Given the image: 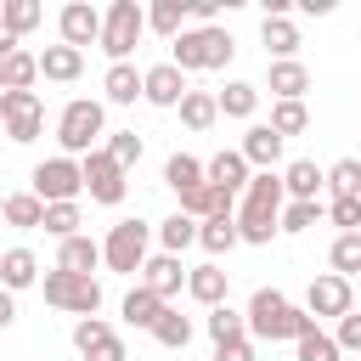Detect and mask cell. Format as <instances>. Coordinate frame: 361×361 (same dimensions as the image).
<instances>
[{
  "mask_svg": "<svg viewBox=\"0 0 361 361\" xmlns=\"http://www.w3.org/2000/svg\"><path fill=\"white\" fill-rule=\"evenodd\" d=\"M6 226H17V231H39V226H45V203H39L34 192L6 197Z\"/></svg>",
  "mask_w": 361,
  "mask_h": 361,
  "instance_id": "1f68e13d",
  "label": "cell"
},
{
  "mask_svg": "<svg viewBox=\"0 0 361 361\" xmlns=\"http://www.w3.org/2000/svg\"><path fill=\"white\" fill-rule=\"evenodd\" d=\"M220 118V102L209 96V90H186V102H180V124L186 130H209Z\"/></svg>",
  "mask_w": 361,
  "mask_h": 361,
  "instance_id": "836d02e7",
  "label": "cell"
},
{
  "mask_svg": "<svg viewBox=\"0 0 361 361\" xmlns=\"http://www.w3.org/2000/svg\"><path fill=\"white\" fill-rule=\"evenodd\" d=\"M333 338H338V350H361V316L350 310V316L338 322V333H333Z\"/></svg>",
  "mask_w": 361,
  "mask_h": 361,
  "instance_id": "7dc6e473",
  "label": "cell"
},
{
  "mask_svg": "<svg viewBox=\"0 0 361 361\" xmlns=\"http://www.w3.org/2000/svg\"><path fill=\"white\" fill-rule=\"evenodd\" d=\"M214 102H220V113H226V118H254V107H259V85L231 79V85H226Z\"/></svg>",
  "mask_w": 361,
  "mask_h": 361,
  "instance_id": "f1b7e54d",
  "label": "cell"
},
{
  "mask_svg": "<svg viewBox=\"0 0 361 361\" xmlns=\"http://www.w3.org/2000/svg\"><path fill=\"white\" fill-rule=\"evenodd\" d=\"M141 288H152L164 305L186 288V265H180V254H147V265H141Z\"/></svg>",
  "mask_w": 361,
  "mask_h": 361,
  "instance_id": "5bb4252c",
  "label": "cell"
},
{
  "mask_svg": "<svg viewBox=\"0 0 361 361\" xmlns=\"http://www.w3.org/2000/svg\"><path fill=\"white\" fill-rule=\"evenodd\" d=\"M180 214H192V220H220V214H231V192H220V186H197V192H186L180 197Z\"/></svg>",
  "mask_w": 361,
  "mask_h": 361,
  "instance_id": "7402d4cb",
  "label": "cell"
},
{
  "mask_svg": "<svg viewBox=\"0 0 361 361\" xmlns=\"http://www.w3.org/2000/svg\"><path fill=\"white\" fill-rule=\"evenodd\" d=\"M197 243H203L209 254H231V248L243 243V231H237V214H220V220H197Z\"/></svg>",
  "mask_w": 361,
  "mask_h": 361,
  "instance_id": "4316f807",
  "label": "cell"
},
{
  "mask_svg": "<svg viewBox=\"0 0 361 361\" xmlns=\"http://www.w3.org/2000/svg\"><path fill=\"white\" fill-rule=\"evenodd\" d=\"M305 90H310L305 62H271V96L276 102H305Z\"/></svg>",
  "mask_w": 361,
  "mask_h": 361,
  "instance_id": "cb8c5ba5",
  "label": "cell"
},
{
  "mask_svg": "<svg viewBox=\"0 0 361 361\" xmlns=\"http://www.w3.org/2000/svg\"><path fill=\"white\" fill-rule=\"evenodd\" d=\"M164 180H169V192H175V197H186V192H197V186H203V164H197L192 152H169Z\"/></svg>",
  "mask_w": 361,
  "mask_h": 361,
  "instance_id": "484cf974",
  "label": "cell"
},
{
  "mask_svg": "<svg viewBox=\"0 0 361 361\" xmlns=\"http://www.w3.org/2000/svg\"><path fill=\"white\" fill-rule=\"evenodd\" d=\"M6 56H17V34H11V28H0V62H6Z\"/></svg>",
  "mask_w": 361,
  "mask_h": 361,
  "instance_id": "f907efd6",
  "label": "cell"
},
{
  "mask_svg": "<svg viewBox=\"0 0 361 361\" xmlns=\"http://www.w3.org/2000/svg\"><path fill=\"white\" fill-rule=\"evenodd\" d=\"M0 220H6V197H0Z\"/></svg>",
  "mask_w": 361,
  "mask_h": 361,
  "instance_id": "816d5d0a",
  "label": "cell"
},
{
  "mask_svg": "<svg viewBox=\"0 0 361 361\" xmlns=\"http://www.w3.org/2000/svg\"><path fill=\"white\" fill-rule=\"evenodd\" d=\"M327 220L338 226V237L344 231H361V197H333L327 203Z\"/></svg>",
  "mask_w": 361,
  "mask_h": 361,
  "instance_id": "bcb514c9",
  "label": "cell"
},
{
  "mask_svg": "<svg viewBox=\"0 0 361 361\" xmlns=\"http://www.w3.org/2000/svg\"><path fill=\"white\" fill-rule=\"evenodd\" d=\"M293 361H338V338H327V333L316 327V333H305V338L293 344Z\"/></svg>",
  "mask_w": 361,
  "mask_h": 361,
  "instance_id": "b9f144b4",
  "label": "cell"
},
{
  "mask_svg": "<svg viewBox=\"0 0 361 361\" xmlns=\"http://www.w3.org/2000/svg\"><path fill=\"white\" fill-rule=\"evenodd\" d=\"M327 259H333V276H361V231H344V237H333Z\"/></svg>",
  "mask_w": 361,
  "mask_h": 361,
  "instance_id": "8d00e7d4",
  "label": "cell"
},
{
  "mask_svg": "<svg viewBox=\"0 0 361 361\" xmlns=\"http://www.w3.org/2000/svg\"><path fill=\"white\" fill-rule=\"evenodd\" d=\"M28 113H45V102L34 96V90H6L0 96V118L11 124V118H28Z\"/></svg>",
  "mask_w": 361,
  "mask_h": 361,
  "instance_id": "ee69618b",
  "label": "cell"
},
{
  "mask_svg": "<svg viewBox=\"0 0 361 361\" xmlns=\"http://www.w3.org/2000/svg\"><path fill=\"white\" fill-rule=\"evenodd\" d=\"M186 90H192V85H186V73H180L175 62H152V68L141 73V96H147L152 107H180Z\"/></svg>",
  "mask_w": 361,
  "mask_h": 361,
  "instance_id": "7c38bea8",
  "label": "cell"
},
{
  "mask_svg": "<svg viewBox=\"0 0 361 361\" xmlns=\"http://www.w3.org/2000/svg\"><path fill=\"white\" fill-rule=\"evenodd\" d=\"M102 265V243H90L85 231L79 237H68L62 248H56V271H73V276H90Z\"/></svg>",
  "mask_w": 361,
  "mask_h": 361,
  "instance_id": "d6986e66",
  "label": "cell"
},
{
  "mask_svg": "<svg viewBox=\"0 0 361 361\" xmlns=\"http://www.w3.org/2000/svg\"><path fill=\"white\" fill-rule=\"evenodd\" d=\"M237 152L248 158V169H276V164H282V135H276L271 124H248V135H243Z\"/></svg>",
  "mask_w": 361,
  "mask_h": 361,
  "instance_id": "9a60e30c",
  "label": "cell"
},
{
  "mask_svg": "<svg viewBox=\"0 0 361 361\" xmlns=\"http://www.w3.org/2000/svg\"><path fill=\"white\" fill-rule=\"evenodd\" d=\"M28 180H34L28 192H34L39 203H79V192H85V169H79V158H68V152L34 164Z\"/></svg>",
  "mask_w": 361,
  "mask_h": 361,
  "instance_id": "5b68a950",
  "label": "cell"
},
{
  "mask_svg": "<svg viewBox=\"0 0 361 361\" xmlns=\"http://www.w3.org/2000/svg\"><path fill=\"white\" fill-rule=\"evenodd\" d=\"M305 310H310L316 322H322V316H338V322H344V316H350V276H333V271L316 276L310 293H305Z\"/></svg>",
  "mask_w": 361,
  "mask_h": 361,
  "instance_id": "4fadbf2b",
  "label": "cell"
},
{
  "mask_svg": "<svg viewBox=\"0 0 361 361\" xmlns=\"http://www.w3.org/2000/svg\"><path fill=\"white\" fill-rule=\"evenodd\" d=\"M152 338H158L164 350H186V344H192V316L164 310V316H158V327H152Z\"/></svg>",
  "mask_w": 361,
  "mask_h": 361,
  "instance_id": "f35d334b",
  "label": "cell"
},
{
  "mask_svg": "<svg viewBox=\"0 0 361 361\" xmlns=\"http://www.w3.org/2000/svg\"><path fill=\"white\" fill-rule=\"evenodd\" d=\"M248 333L254 338H305V333H316V316L310 310H299V305H288V293H276V288H254V299H248Z\"/></svg>",
  "mask_w": 361,
  "mask_h": 361,
  "instance_id": "7a4b0ae2",
  "label": "cell"
},
{
  "mask_svg": "<svg viewBox=\"0 0 361 361\" xmlns=\"http://www.w3.org/2000/svg\"><path fill=\"white\" fill-rule=\"evenodd\" d=\"M45 305H56V310H73L79 322L85 316H96L102 310V282L96 276H73V271H45Z\"/></svg>",
  "mask_w": 361,
  "mask_h": 361,
  "instance_id": "ba28073f",
  "label": "cell"
},
{
  "mask_svg": "<svg viewBox=\"0 0 361 361\" xmlns=\"http://www.w3.org/2000/svg\"><path fill=\"white\" fill-rule=\"evenodd\" d=\"M0 96H6V85H0Z\"/></svg>",
  "mask_w": 361,
  "mask_h": 361,
  "instance_id": "f5cc1de1",
  "label": "cell"
},
{
  "mask_svg": "<svg viewBox=\"0 0 361 361\" xmlns=\"http://www.w3.org/2000/svg\"><path fill=\"white\" fill-rule=\"evenodd\" d=\"M34 79H39V56H34V51H17V56L0 62V85H6V90H28Z\"/></svg>",
  "mask_w": 361,
  "mask_h": 361,
  "instance_id": "d6a6232c",
  "label": "cell"
},
{
  "mask_svg": "<svg viewBox=\"0 0 361 361\" xmlns=\"http://www.w3.org/2000/svg\"><path fill=\"white\" fill-rule=\"evenodd\" d=\"M147 28L164 34V39H180V34H186V0H158V6L147 11Z\"/></svg>",
  "mask_w": 361,
  "mask_h": 361,
  "instance_id": "4dcf8cb0",
  "label": "cell"
},
{
  "mask_svg": "<svg viewBox=\"0 0 361 361\" xmlns=\"http://www.w3.org/2000/svg\"><path fill=\"white\" fill-rule=\"evenodd\" d=\"M102 90H107V102H118V107H130V102L141 96V73H135L130 62H113V68L102 73Z\"/></svg>",
  "mask_w": 361,
  "mask_h": 361,
  "instance_id": "83f0119b",
  "label": "cell"
},
{
  "mask_svg": "<svg viewBox=\"0 0 361 361\" xmlns=\"http://www.w3.org/2000/svg\"><path fill=\"white\" fill-rule=\"evenodd\" d=\"M39 73L56 79V85H73V79L85 73V51H73V45H45V51H39Z\"/></svg>",
  "mask_w": 361,
  "mask_h": 361,
  "instance_id": "ac0fdd59",
  "label": "cell"
},
{
  "mask_svg": "<svg viewBox=\"0 0 361 361\" xmlns=\"http://www.w3.org/2000/svg\"><path fill=\"white\" fill-rule=\"evenodd\" d=\"M203 180L209 186H220V192H248V158L243 152H214L209 164H203Z\"/></svg>",
  "mask_w": 361,
  "mask_h": 361,
  "instance_id": "2e32d148",
  "label": "cell"
},
{
  "mask_svg": "<svg viewBox=\"0 0 361 361\" xmlns=\"http://www.w3.org/2000/svg\"><path fill=\"white\" fill-rule=\"evenodd\" d=\"M73 350H79V361H130V355H124V338H118L102 316L73 322Z\"/></svg>",
  "mask_w": 361,
  "mask_h": 361,
  "instance_id": "30bf717a",
  "label": "cell"
},
{
  "mask_svg": "<svg viewBox=\"0 0 361 361\" xmlns=\"http://www.w3.org/2000/svg\"><path fill=\"white\" fill-rule=\"evenodd\" d=\"M237 56V39L226 28H186L180 39H169V62L180 73H203V68H226Z\"/></svg>",
  "mask_w": 361,
  "mask_h": 361,
  "instance_id": "3957f363",
  "label": "cell"
},
{
  "mask_svg": "<svg viewBox=\"0 0 361 361\" xmlns=\"http://www.w3.org/2000/svg\"><path fill=\"white\" fill-rule=\"evenodd\" d=\"M282 203H288L282 175H276V169H259V175L248 180V192H243V209H237L243 243H271V237L282 231Z\"/></svg>",
  "mask_w": 361,
  "mask_h": 361,
  "instance_id": "6da1fadb",
  "label": "cell"
},
{
  "mask_svg": "<svg viewBox=\"0 0 361 361\" xmlns=\"http://www.w3.org/2000/svg\"><path fill=\"white\" fill-rule=\"evenodd\" d=\"M158 243H164V254H180V248H192V243H197V220L175 209V214L158 226Z\"/></svg>",
  "mask_w": 361,
  "mask_h": 361,
  "instance_id": "e575fe53",
  "label": "cell"
},
{
  "mask_svg": "<svg viewBox=\"0 0 361 361\" xmlns=\"http://www.w3.org/2000/svg\"><path fill=\"white\" fill-rule=\"evenodd\" d=\"M141 34H147V11H141L135 0H113V6L102 11V51H107L113 62H130V51H135Z\"/></svg>",
  "mask_w": 361,
  "mask_h": 361,
  "instance_id": "52a82bcc",
  "label": "cell"
},
{
  "mask_svg": "<svg viewBox=\"0 0 361 361\" xmlns=\"http://www.w3.org/2000/svg\"><path fill=\"white\" fill-rule=\"evenodd\" d=\"M39 282V259H34V248H6L0 254V288H34Z\"/></svg>",
  "mask_w": 361,
  "mask_h": 361,
  "instance_id": "ffe728a7",
  "label": "cell"
},
{
  "mask_svg": "<svg viewBox=\"0 0 361 361\" xmlns=\"http://www.w3.org/2000/svg\"><path fill=\"white\" fill-rule=\"evenodd\" d=\"M271 130L288 141V135H299V130H310V107L305 102H276L271 107Z\"/></svg>",
  "mask_w": 361,
  "mask_h": 361,
  "instance_id": "ab89813d",
  "label": "cell"
},
{
  "mask_svg": "<svg viewBox=\"0 0 361 361\" xmlns=\"http://www.w3.org/2000/svg\"><path fill=\"white\" fill-rule=\"evenodd\" d=\"M214 361H254V338H231V344H214Z\"/></svg>",
  "mask_w": 361,
  "mask_h": 361,
  "instance_id": "c3c4849f",
  "label": "cell"
},
{
  "mask_svg": "<svg viewBox=\"0 0 361 361\" xmlns=\"http://www.w3.org/2000/svg\"><path fill=\"white\" fill-rule=\"evenodd\" d=\"M79 169H85V192H90V203H124L130 180H124V169L107 158V147H96L90 158H79Z\"/></svg>",
  "mask_w": 361,
  "mask_h": 361,
  "instance_id": "9c48e42d",
  "label": "cell"
},
{
  "mask_svg": "<svg viewBox=\"0 0 361 361\" xmlns=\"http://www.w3.org/2000/svg\"><path fill=\"white\" fill-rule=\"evenodd\" d=\"M79 203H45V226L39 231H51L56 243H68V237H79Z\"/></svg>",
  "mask_w": 361,
  "mask_h": 361,
  "instance_id": "74e56055",
  "label": "cell"
},
{
  "mask_svg": "<svg viewBox=\"0 0 361 361\" xmlns=\"http://www.w3.org/2000/svg\"><path fill=\"white\" fill-rule=\"evenodd\" d=\"M147 243H152V226L147 220H118L102 243V265L118 271V276H135L147 265Z\"/></svg>",
  "mask_w": 361,
  "mask_h": 361,
  "instance_id": "8992f818",
  "label": "cell"
},
{
  "mask_svg": "<svg viewBox=\"0 0 361 361\" xmlns=\"http://www.w3.org/2000/svg\"><path fill=\"white\" fill-rule=\"evenodd\" d=\"M164 310H169V305H164V299H158L152 288H141V282H135V288L124 293V322H130V327H147V333H152Z\"/></svg>",
  "mask_w": 361,
  "mask_h": 361,
  "instance_id": "603a6c76",
  "label": "cell"
},
{
  "mask_svg": "<svg viewBox=\"0 0 361 361\" xmlns=\"http://www.w3.org/2000/svg\"><path fill=\"white\" fill-rule=\"evenodd\" d=\"M259 39H265V51H271L276 62H293V51H299V28H293L288 17H265V23H259Z\"/></svg>",
  "mask_w": 361,
  "mask_h": 361,
  "instance_id": "d4e9b609",
  "label": "cell"
},
{
  "mask_svg": "<svg viewBox=\"0 0 361 361\" xmlns=\"http://www.w3.org/2000/svg\"><path fill=\"white\" fill-rule=\"evenodd\" d=\"M107 158H113L118 169L141 164V135H135V130H113V141H107Z\"/></svg>",
  "mask_w": 361,
  "mask_h": 361,
  "instance_id": "f6af8a7d",
  "label": "cell"
},
{
  "mask_svg": "<svg viewBox=\"0 0 361 361\" xmlns=\"http://www.w3.org/2000/svg\"><path fill=\"white\" fill-rule=\"evenodd\" d=\"M327 186H333V197H361V158H338L327 169Z\"/></svg>",
  "mask_w": 361,
  "mask_h": 361,
  "instance_id": "60d3db41",
  "label": "cell"
},
{
  "mask_svg": "<svg viewBox=\"0 0 361 361\" xmlns=\"http://www.w3.org/2000/svg\"><path fill=\"white\" fill-rule=\"evenodd\" d=\"M56 28H62V45H73V51L102 45V11H96L90 0H68V6L56 11Z\"/></svg>",
  "mask_w": 361,
  "mask_h": 361,
  "instance_id": "8fae6325",
  "label": "cell"
},
{
  "mask_svg": "<svg viewBox=\"0 0 361 361\" xmlns=\"http://www.w3.org/2000/svg\"><path fill=\"white\" fill-rule=\"evenodd\" d=\"M322 197L316 203H282V231H310V226H322Z\"/></svg>",
  "mask_w": 361,
  "mask_h": 361,
  "instance_id": "7bdbcfd3",
  "label": "cell"
},
{
  "mask_svg": "<svg viewBox=\"0 0 361 361\" xmlns=\"http://www.w3.org/2000/svg\"><path fill=\"white\" fill-rule=\"evenodd\" d=\"M209 338H214V344L248 338V316H243V310H231V305H214V310H209Z\"/></svg>",
  "mask_w": 361,
  "mask_h": 361,
  "instance_id": "d590c367",
  "label": "cell"
},
{
  "mask_svg": "<svg viewBox=\"0 0 361 361\" xmlns=\"http://www.w3.org/2000/svg\"><path fill=\"white\" fill-rule=\"evenodd\" d=\"M107 130V107L102 102H90V96H73L68 107H62V118H56V141H62V152L68 158H90L96 152V135Z\"/></svg>",
  "mask_w": 361,
  "mask_h": 361,
  "instance_id": "277c9868",
  "label": "cell"
},
{
  "mask_svg": "<svg viewBox=\"0 0 361 361\" xmlns=\"http://www.w3.org/2000/svg\"><path fill=\"white\" fill-rule=\"evenodd\" d=\"M17 322V299H11V288H0V333Z\"/></svg>",
  "mask_w": 361,
  "mask_h": 361,
  "instance_id": "681fc988",
  "label": "cell"
},
{
  "mask_svg": "<svg viewBox=\"0 0 361 361\" xmlns=\"http://www.w3.org/2000/svg\"><path fill=\"white\" fill-rule=\"evenodd\" d=\"M322 186H327V169H316L310 158H293V164L282 169V192H288L293 203H316Z\"/></svg>",
  "mask_w": 361,
  "mask_h": 361,
  "instance_id": "e0dca14e",
  "label": "cell"
},
{
  "mask_svg": "<svg viewBox=\"0 0 361 361\" xmlns=\"http://www.w3.org/2000/svg\"><path fill=\"white\" fill-rule=\"evenodd\" d=\"M186 293H192L197 305H209V310L226 305V271H220L214 259H209V265H192V271H186Z\"/></svg>",
  "mask_w": 361,
  "mask_h": 361,
  "instance_id": "44dd1931",
  "label": "cell"
},
{
  "mask_svg": "<svg viewBox=\"0 0 361 361\" xmlns=\"http://www.w3.org/2000/svg\"><path fill=\"white\" fill-rule=\"evenodd\" d=\"M39 23H45V6H39V0H6V6H0V28H11L17 39H23L28 28H39Z\"/></svg>",
  "mask_w": 361,
  "mask_h": 361,
  "instance_id": "f546056e",
  "label": "cell"
}]
</instances>
